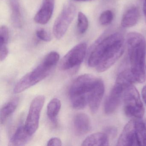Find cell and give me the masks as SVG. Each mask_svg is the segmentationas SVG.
Wrapping results in <instances>:
<instances>
[{
	"mask_svg": "<svg viewBox=\"0 0 146 146\" xmlns=\"http://www.w3.org/2000/svg\"><path fill=\"white\" fill-rule=\"evenodd\" d=\"M87 49V44L85 42L74 46L62 58L60 63V70H68L81 64L85 58Z\"/></svg>",
	"mask_w": 146,
	"mask_h": 146,
	"instance_id": "cell-7",
	"label": "cell"
},
{
	"mask_svg": "<svg viewBox=\"0 0 146 146\" xmlns=\"http://www.w3.org/2000/svg\"><path fill=\"white\" fill-rule=\"evenodd\" d=\"M100 78L90 74H84L72 83L69 90L70 100L89 103L90 94Z\"/></svg>",
	"mask_w": 146,
	"mask_h": 146,
	"instance_id": "cell-4",
	"label": "cell"
},
{
	"mask_svg": "<svg viewBox=\"0 0 146 146\" xmlns=\"http://www.w3.org/2000/svg\"><path fill=\"white\" fill-rule=\"evenodd\" d=\"M8 50L7 45H0V60L2 61L5 60L7 56Z\"/></svg>",
	"mask_w": 146,
	"mask_h": 146,
	"instance_id": "cell-24",
	"label": "cell"
},
{
	"mask_svg": "<svg viewBox=\"0 0 146 146\" xmlns=\"http://www.w3.org/2000/svg\"><path fill=\"white\" fill-rule=\"evenodd\" d=\"M88 28V20L85 15L82 12L78 13V16L77 29L78 32L81 34L87 31Z\"/></svg>",
	"mask_w": 146,
	"mask_h": 146,
	"instance_id": "cell-20",
	"label": "cell"
},
{
	"mask_svg": "<svg viewBox=\"0 0 146 146\" xmlns=\"http://www.w3.org/2000/svg\"><path fill=\"white\" fill-rule=\"evenodd\" d=\"M117 131H116V129L115 128H108L106 129V134H108L109 135H114L115 133H116Z\"/></svg>",
	"mask_w": 146,
	"mask_h": 146,
	"instance_id": "cell-27",
	"label": "cell"
},
{
	"mask_svg": "<svg viewBox=\"0 0 146 146\" xmlns=\"http://www.w3.org/2000/svg\"><path fill=\"white\" fill-rule=\"evenodd\" d=\"M93 1V0H85V1Z\"/></svg>",
	"mask_w": 146,
	"mask_h": 146,
	"instance_id": "cell-30",
	"label": "cell"
},
{
	"mask_svg": "<svg viewBox=\"0 0 146 146\" xmlns=\"http://www.w3.org/2000/svg\"><path fill=\"white\" fill-rule=\"evenodd\" d=\"M32 135L25 129V125H21L17 129L10 139L9 146H19L25 145L30 140Z\"/></svg>",
	"mask_w": 146,
	"mask_h": 146,
	"instance_id": "cell-13",
	"label": "cell"
},
{
	"mask_svg": "<svg viewBox=\"0 0 146 146\" xmlns=\"http://www.w3.org/2000/svg\"><path fill=\"white\" fill-rule=\"evenodd\" d=\"M117 146H138L135 129V120L132 119L125 125L117 142Z\"/></svg>",
	"mask_w": 146,
	"mask_h": 146,
	"instance_id": "cell-9",
	"label": "cell"
},
{
	"mask_svg": "<svg viewBox=\"0 0 146 146\" xmlns=\"http://www.w3.org/2000/svg\"><path fill=\"white\" fill-rule=\"evenodd\" d=\"M54 3L55 0H43L41 7L34 18L35 22L41 25L47 23L52 15Z\"/></svg>",
	"mask_w": 146,
	"mask_h": 146,
	"instance_id": "cell-10",
	"label": "cell"
},
{
	"mask_svg": "<svg viewBox=\"0 0 146 146\" xmlns=\"http://www.w3.org/2000/svg\"><path fill=\"white\" fill-rule=\"evenodd\" d=\"M113 19V13L111 10L104 11L101 14L99 22L101 25L107 26L111 24Z\"/></svg>",
	"mask_w": 146,
	"mask_h": 146,
	"instance_id": "cell-21",
	"label": "cell"
},
{
	"mask_svg": "<svg viewBox=\"0 0 146 146\" xmlns=\"http://www.w3.org/2000/svg\"><path fill=\"white\" fill-rule=\"evenodd\" d=\"M124 111L126 116L141 119L145 112L144 106L140 95L133 84L125 90L123 98Z\"/></svg>",
	"mask_w": 146,
	"mask_h": 146,
	"instance_id": "cell-5",
	"label": "cell"
},
{
	"mask_svg": "<svg viewBox=\"0 0 146 146\" xmlns=\"http://www.w3.org/2000/svg\"><path fill=\"white\" fill-rule=\"evenodd\" d=\"M75 1H85V0H75Z\"/></svg>",
	"mask_w": 146,
	"mask_h": 146,
	"instance_id": "cell-29",
	"label": "cell"
},
{
	"mask_svg": "<svg viewBox=\"0 0 146 146\" xmlns=\"http://www.w3.org/2000/svg\"><path fill=\"white\" fill-rule=\"evenodd\" d=\"M61 102L57 98H54L49 102L47 108V115L53 123H57V117L61 108Z\"/></svg>",
	"mask_w": 146,
	"mask_h": 146,
	"instance_id": "cell-18",
	"label": "cell"
},
{
	"mask_svg": "<svg viewBox=\"0 0 146 146\" xmlns=\"http://www.w3.org/2000/svg\"><path fill=\"white\" fill-rule=\"evenodd\" d=\"M143 102L146 104V85L143 88L141 92Z\"/></svg>",
	"mask_w": 146,
	"mask_h": 146,
	"instance_id": "cell-26",
	"label": "cell"
},
{
	"mask_svg": "<svg viewBox=\"0 0 146 146\" xmlns=\"http://www.w3.org/2000/svg\"><path fill=\"white\" fill-rule=\"evenodd\" d=\"M134 83L135 82L130 69L125 70L119 74L104 105L106 114H112L115 111L123 100L125 90Z\"/></svg>",
	"mask_w": 146,
	"mask_h": 146,
	"instance_id": "cell-3",
	"label": "cell"
},
{
	"mask_svg": "<svg viewBox=\"0 0 146 146\" xmlns=\"http://www.w3.org/2000/svg\"><path fill=\"white\" fill-rule=\"evenodd\" d=\"M19 102L18 97L13 98L3 106L1 110V123H5L8 118L13 113Z\"/></svg>",
	"mask_w": 146,
	"mask_h": 146,
	"instance_id": "cell-16",
	"label": "cell"
},
{
	"mask_svg": "<svg viewBox=\"0 0 146 146\" xmlns=\"http://www.w3.org/2000/svg\"><path fill=\"white\" fill-rule=\"evenodd\" d=\"M74 127L77 135L88 133L91 129V122L88 116L84 113H77L74 117Z\"/></svg>",
	"mask_w": 146,
	"mask_h": 146,
	"instance_id": "cell-12",
	"label": "cell"
},
{
	"mask_svg": "<svg viewBox=\"0 0 146 146\" xmlns=\"http://www.w3.org/2000/svg\"><path fill=\"white\" fill-rule=\"evenodd\" d=\"M143 12L144 15V19H145V23H146V0H144L143 3Z\"/></svg>",
	"mask_w": 146,
	"mask_h": 146,
	"instance_id": "cell-28",
	"label": "cell"
},
{
	"mask_svg": "<svg viewBox=\"0 0 146 146\" xmlns=\"http://www.w3.org/2000/svg\"><path fill=\"white\" fill-rule=\"evenodd\" d=\"M124 42L123 34L119 32L99 38L90 51L88 60L89 66L96 67L99 72L108 70L123 54Z\"/></svg>",
	"mask_w": 146,
	"mask_h": 146,
	"instance_id": "cell-1",
	"label": "cell"
},
{
	"mask_svg": "<svg viewBox=\"0 0 146 146\" xmlns=\"http://www.w3.org/2000/svg\"><path fill=\"white\" fill-rule=\"evenodd\" d=\"M109 143L108 135L106 133L97 132L87 137L82 146H107Z\"/></svg>",
	"mask_w": 146,
	"mask_h": 146,
	"instance_id": "cell-15",
	"label": "cell"
},
{
	"mask_svg": "<svg viewBox=\"0 0 146 146\" xmlns=\"http://www.w3.org/2000/svg\"><path fill=\"white\" fill-rule=\"evenodd\" d=\"M9 37L8 29L4 25L1 26L0 29V45H7Z\"/></svg>",
	"mask_w": 146,
	"mask_h": 146,
	"instance_id": "cell-22",
	"label": "cell"
},
{
	"mask_svg": "<svg viewBox=\"0 0 146 146\" xmlns=\"http://www.w3.org/2000/svg\"><path fill=\"white\" fill-rule=\"evenodd\" d=\"M10 5L11 11V17L13 25L16 28H21L22 26V17L18 1L10 0Z\"/></svg>",
	"mask_w": 146,
	"mask_h": 146,
	"instance_id": "cell-17",
	"label": "cell"
},
{
	"mask_svg": "<svg viewBox=\"0 0 146 146\" xmlns=\"http://www.w3.org/2000/svg\"><path fill=\"white\" fill-rule=\"evenodd\" d=\"M105 92L104 83L99 79L96 85L90 92L88 104L92 113H95L98 111Z\"/></svg>",
	"mask_w": 146,
	"mask_h": 146,
	"instance_id": "cell-11",
	"label": "cell"
},
{
	"mask_svg": "<svg viewBox=\"0 0 146 146\" xmlns=\"http://www.w3.org/2000/svg\"><path fill=\"white\" fill-rule=\"evenodd\" d=\"M36 35L39 39L43 41L49 42L51 41V36L44 29H40L37 31Z\"/></svg>",
	"mask_w": 146,
	"mask_h": 146,
	"instance_id": "cell-23",
	"label": "cell"
},
{
	"mask_svg": "<svg viewBox=\"0 0 146 146\" xmlns=\"http://www.w3.org/2000/svg\"><path fill=\"white\" fill-rule=\"evenodd\" d=\"M43 96H38L34 98L30 106L25 127L26 130L33 135L38 129L41 111L45 102Z\"/></svg>",
	"mask_w": 146,
	"mask_h": 146,
	"instance_id": "cell-8",
	"label": "cell"
},
{
	"mask_svg": "<svg viewBox=\"0 0 146 146\" xmlns=\"http://www.w3.org/2000/svg\"><path fill=\"white\" fill-rule=\"evenodd\" d=\"M47 145L48 146H60L62 145V141L59 137H52L48 141Z\"/></svg>",
	"mask_w": 146,
	"mask_h": 146,
	"instance_id": "cell-25",
	"label": "cell"
},
{
	"mask_svg": "<svg viewBox=\"0 0 146 146\" xmlns=\"http://www.w3.org/2000/svg\"><path fill=\"white\" fill-rule=\"evenodd\" d=\"M136 136L138 146H146V125L142 120H135Z\"/></svg>",
	"mask_w": 146,
	"mask_h": 146,
	"instance_id": "cell-19",
	"label": "cell"
},
{
	"mask_svg": "<svg viewBox=\"0 0 146 146\" xmlns=\"http://www.w3.org/2000/svg\"><path fill=\"white\" fill-rule=\"evenodd\" d=\"M76 14V8L72 4L66 5L54 22L53 32L56 39H61L68 30Z\"/></svg>",
	"mask_w": 146,
	"mask_h": 146,
	"instance_id": "cell-6",
	"label": "cell"
},
{
	"mask_svg": "<svg viewBox=\"0 0 146 146\" xmlns=\"http://www.w3.org/2000/svg\"><path fill=\"white\" fill-rule=\"evenodd\" d=\"M140 17L139 10L136 7H131L125 11L122 17L121 25L124 28H131L138 23Z\"/></svg>",
	"mask_w": 146,
	"mask_h": 146,
	"instance_id": "cell-14",
	"label": "cell"
},
{
	"mask_svg": "<svg viewBox=\"0 0 146 146\" xmlns=\"http://www.w3.org/2000/svg\"><path fill=\"white\" fill-rule=\"evenodd\" d=\"M131 72L136 83H143L146 80V41L144 36L137 32H130L126 36Z\"/></svg>",
	"mask_w": 146,
	"mask_h": 146,
	"instance_id": "cell-2",
	"label": "cell"
}]
</instances>
